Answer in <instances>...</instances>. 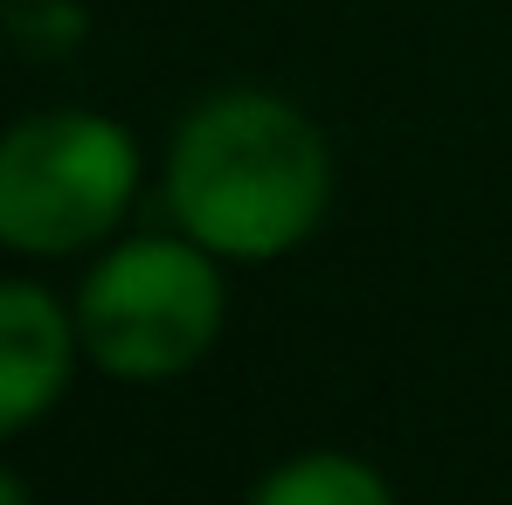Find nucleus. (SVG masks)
<instances>
[{
  "label": "nucleus",
  "mask_w": 512,
  "mask_h": 505,
  "mask_svg": "<svg viewBox=\"0 0 512 505\" xmlns=\"http://www.w3.org/2000/svg\"><path fill=\"white\" fill-rule=\"evenodd\" d=\"M139 194V146L104 111H35L0 132V250H97Z\"/></svg>",
  "instance_id": "3"
},
{
  "label": "nucleus",
  "mask_w": 512,
  "mask_h": 505,
  "mask_svg": "<svg viewBox=\"0 0 512 505\" xmlns=\"http://www.w3.org/2000/svg\"><path fill=\"white\" fill-rule=\"evenodd\" d=\"M229 326L222 256L194 236H139L97 256L77 291L84 360L111 381H173L208 360Z\"/></svg>",
  "instance_id": "2"
},
{
  "label": "nucleus",
  "mask_w": 512,
  "mask_h": 505,
  "mask_svg": "<svg viewBox=\"0 0 512 505\" xmlns=\"http://www.w3.org/2000/svg\"><path fill=\"white\" fill-rule=\"evenodd\" d=\"M167 208L222 263H277L333 208V146L277 90H215L167 146Z\"/></svg>",
  "instance_id": "1"
},
{
  "label": "nucleus",
  "mask_w": 512,
  "mask_h": 505,
  "mask_svg": "<svg viewBox=\"0 0 512 505\" xmlns=\"http://www.w3.org/2000/svg\"><path fill=\"white\" fill-rule=\"evenodd\" d=\"M77 353H84L77 312H63L28 277H0V443L35 429L63 402Z\"/></svg>",
  "instance_id": "4"
},
{
  "label": "nucleus",
  "mask_w": 512,
  "mask_h": 505,
  "mask_svg": "<svg viewBox=\"0 0 512 505\" xmlns=\"http://www.w3.org/2000/svg\"><path fill=\"white\" fill-rule=\"evenodd\" d=\"M0 505H35V499H28V485H21L7 464H0Z\"/></svg>",
  "instance_id": "6"
},
{
  "label": "nucleus",
  "mask_w": 512,
  "mask_h": 505,
  "mask_svg": "<svg viewBox=\"0 0 512 505\" xmlns=\"http://www.w3.org/2000/svg\"><path fill=\"white\" fill-rule=\"evenodd\" d=\"M243 505H395V485L367 457L305 450V457H284L277 471H263Z\"/></svg>",
  "instance_id": "5"
}]
</instances>
